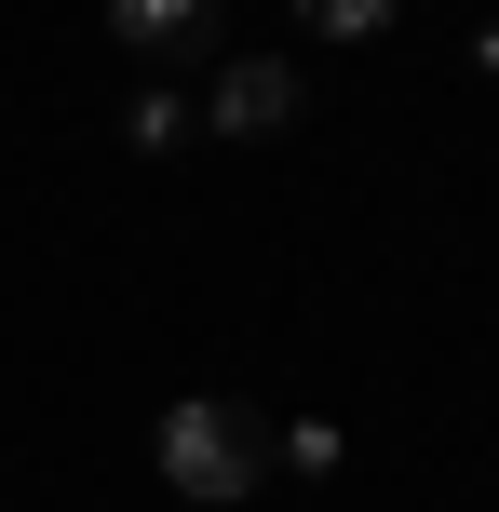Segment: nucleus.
<instances>
[{"label":"nucleus","mask_w":499,"mask_h":512,"mask_svg":"<svg viewBox=\"0 0 499 512\" xmlns=\"http://www.w3.org/2000/svg\"><path fill=\"white\" fill-rule=\"evenodd\" d=\"M162 472H176V512H230L257 499L270 472H284V432H270L257 405H230V391H189V405H162Z\"/></svg>","instance_id":"obj_1"},{"label":"nucleus","mask_w":499,"mask_h":512,"mask_svg":"<svg viewBox=\"0 0 499 512\" xmlns=\"http://www.w3.org/2000/svg\"><path fill=\"white\" fill-rule=\"evenodd\" d=\"M297 108H311V95H297L284 54H230V68H216V95H203V122H216V135H284Z\"/></svg>","instance_id":"obj_2"},{"label":"nucleus","mask_w":499,"mask_h":512,"mask_svg":"<svg viewBox=\"0 0 499 512\" xmlns=\"http://www.w3.org/2000/svg\"><path fill=\"white\" fill-rule=\"evenodd\" d=\"M108 41H135V54H203L216 41V0H108Z\"/></svg>","instance_id":"obj_3"},{"label":"nucleus","mask_w":499,"mask_h":512,"mask_svg":"<svg viewBox=\"0 0 499 512\" xmlns=\"http://www.w3.org/2000/svg\"><path fill=\"white\" fill-rule=\"evenodd\" d=\"M297 27H311V41H378L392 0H297Z\"/></svg>","instance_id":"obj_4"},{"label":"nucleus","mask_w":499,"mask_h":512,"mask_svg":"<svg viewBox=\"0 0 499 512\" xmlns=\"http://www.w3.org/2000/svg\"><path fill=\"white\" fill-rule=\"evenodd\" d=\"M135 149H189V95H135Z\"/></svg>","instance_id":"obj_5"},{"label":"nucleus","mask_w":499,"mask_h":512,"mask_svg":"<svg viewBox=\"0 0 499 512\" xmlns=\"http://www.w3.org/2000/svg\"><path fill=\"white\" fill-rule=\"evenodd\" d=\"M473 68H486V81H499V14H486V27H473Z\"/></svg>","instance_id":"obj_6"}]
</instances>
